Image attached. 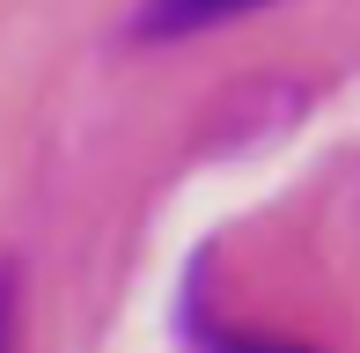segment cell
<instances>
[{
	"mask_svg": "<svg viewBox=\"0 0 360 353\" xmlns=\"http://www.w3.org/2000/svg\"><path fill=\"white\" fill-rule=\"evenodd\" d=\"M236 15H243V0H169V8H147L133 30L140 37H191V30H221Z\"/></svg>",
	"mask_w": 360,
	"mask_h": 353,
	"instance_id": "obj_2",
	"label": "cell"
},
{
	"mask_svg": "<svg viewBox=\"0 0 360 353\" xmlns=\"http://www.w3.org/2000/svg\"><path fill=\"white\" fill-rule=\"evenodd\" d=\"M0 353H22V265L0 258Z\"/></svg>",
	"mask_w": 360,
	"mask_h": 353,
	"instance_id": "obj_3",
	"label": "cell"
},
{
	"mask_svg": "<svg viewBox=\"0 0 360 353\" xmlns=\"http://www.w3.org/2000/svg\"><path fill=\"white\" fill-rule=\"evenodd\" d=\"M184 331L199 339V353H309V346H294V339H272V331H236V324H221L199 295H191V309H184Z\"/></svg>",
	"mask_w": 360,
	"mask_h": 353,
	"instance_id": "obj_1",
	"label": "cell"
}]
</instances>
